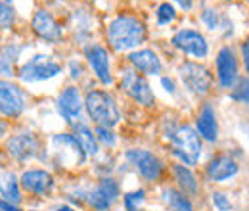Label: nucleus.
Masks as SVG:
<instances>
[{"label":"nucleus","mask_w":249,"mask_h":211,"mask_svg":"<svg viewBox=\"0 0 249 211\" xmlns=\"http://www.w3.org/2000/svg\"><path fill=\"white\" fill-rule=\"evenodd\" d=\"M146 40V25L130 14H119L107 25V42L115 52L138 48Z\"/></svg>","instance_id":"obj_1"},{"label":"nucleus","mask_w":249,"mask_h":211,"mask_svg":"<svg viewBox=\"0 0 249 211\" xmlns=\"http://www.w3.org/2000/svg\"><path fill=\"white\" fill-rule=\"evenodd\" d=\"M167 138L171 142L173 155L182 163V165H196L201 157V138L197 131H194L190 125H177L167 131Z\"/></svg>","instance_id":"obj_2"},{"label":"nucleus","mask_w":249,"mask_h":211,"mask_svg":"<svg viewBox=\"0 0 249 211\" xmlns=\"http://www.w3.org/2000/svg\"><path fill=\"white\" fill-rule=\"evenodd\" d=\"M85 110L89 114V117L96 123V127H107L113 129L119 119H121V112L119 106L115 102V98L106 91H90L85 96Z\"/></svg>","instance_id":"obj_3"},{"label":"nucleus","mask_w":249,"mask_h":211,"mask_svg":"<svg viewBox=\"0 0 249 211\" xmlns=\"http://www.w3.org/2000/svg\"><path fill=\"white\" fill-rule=\"evenodd\" d=\"M62 73V63L56 61L48 54H35L33 58L25 61L19 71L18 77L21 83L33 85V83H42V81H50L54 77H58Z\"/></svg>","instance_id":"obj_4"},{"label":"nucleus","mask_w":249,"mask_h":211,"mask_svg":"<svg viewBox=\"0 0 249 211\" xmlns=\"http://www.w3.org/2000/svg\"><path fill=\"white\" fill-rule=\"evenodd\" d=\"M25 110H27V92L8 79H0V117L16 119Z\"/></svg>","instance_id":"obj_5"},{"label":"nucleus","mask_w":249,"mask_h":211,"mask_svg":"<svg viewBox=\"0 0 249 211\" xmlns=\"http://www.w3.org/2000/svg\"><path fill=\"white\" fill-rule=\"evenodd\" d=\"M121 89H123L134 102H138L140 106H154L156 102V96L152 92L150 83L146 81V77L142 73H138L134 67H124L121 71Z\"/></svg>","instance_id":"obj_6"},{"label":"nucleus","mask_w":249,"mask_h":211,"mask_svg":"<svg viewBox=\"0 0 249 211\" xmlns=\"http://www.w3.org/2000/svg\"><path fill=\"white\" fill-rule=\"evenodd\" d=\"M52 144V150L56 153L58 161L63 165H69V167H79L85 163L87 159V153L83 150L81 142L75 138V134H69V133H58L52 136L50 140Z\"/></svg>","instance_id":"obj_7"},{"label":"nucleus","mask_w":249,"mask_h":211,"mask_svg":"<svg viewBox=\"0 0 249 211\" xmlns=\"http://www.w3.org/2000/svg\"><path fill=\"white\" fill-rule=\"evenodd\" d=\"M124 157H126V161L138 171V175H140L144 181L154 182L163 175V163H161V159L157 157L156 153H152L150 150H144V148H130V150H126Z\"/></svg>","instance_id":"obj_8"},{"label":"nucleus","mask_w":249,"mask_h":211,"mask_svg":"<svg viewBox=\"0 0 249 211\" xmlns=\"http://www.w3.org/2000/svg\"><path fill=\"white\" fill-rule=\"evenodd\" d=\"M119 184L113 179H102L92 190L79 192L81 200H85L89 206H92L96 211H107L119 198Z\"/></svg>","instance_id":"obj_9"},{"label":"nucleus","mask_w":249,"mask_h":211,"mask_svg":"<svg viewBox=\"0 0 249 211\" xmlns=\"http://www.w3.org/2000/svg\"><path fill=\"white\" fill-rule=\"evenodd\" d=\"M178 75H180L182 85L192 94H197V96H205L211 89V83H213L209 69L199 65V63H194V61H184L178 67Z\"/></svg>","instance_id":"obj_10"},{"label":"nucleus","mask_w":249,"mask_h":211,"mask_svg":"<svg viewBox=\"0 0 249 211\" xmlns=\"http://www.w3.org/2000/svg\"><path fill=\"white\" fill-rule=\"evenodd\" d=\"M6 150H8V153H10L14 159L25 163V161H29V159L38 155L40 140H38V136H36L35 133L23 131V133H18V134H14V136L8 138Z\"/></svg>","instance_id":"obj_11"},{"label":"nucleus","mask_w":249,"mask_h":211,"mask_svg":"<svg viewBox=\"0 0 249 211\" xmlns=\"http://www.w3.org/2000/svg\"><path fill=\"white\" fill-rule=\"evenodd\" d=\"M31 29L38 38H42L44 42H50V44H56L63 38V27L52 16V12H48L44 8H40L33 14Z\"/></svg>","instance_id":"obj_12"},{"label":"nucleus","mask_w":249,"mask_h":211,"mask_svg":"<svg viewBox=\"0 0 249 211\" xmlns=\"http://www.w3.org/2000/svg\"><path fill=\"white\" fill-rule=\"evenodd\" d=\"M56 108H58V114L63 117L65 123L69 125H77L83 119V100H81V92L77 87H65L60 94H58V100H56Z\"/></svg>","instance_id":"obj_13"},{"label":"nucleus","mask_w":249,"mask_h":211,"mask_svg":"<svg viewBox=\"0 0 249 211\" xmlns=\"http://www.w3.org/2000/svg\"><path fill=\"white\" fill-rule=\"evenodd\" d=\"M173 46L182 50L184 54H190L194 58H205L209 54V44L205 37L196 29H180L177 31L171 38Z\"/></svg>","instance_id":"obj_14"},{"label":"nucleus","mask_w":249,"mask_h":211,"mask_svg":"<svg viewBox=\"0 0 249 211\" xmlns=\"http://www.w3.org/2000/svg\"><path fill=\"white\" fill-rule=\"evenodd\" d=\"M217 79L224 91H230L238 83V60L230 46H222L217 54Z\"/></svg>","instance_id":"obj_15"},{"label":"nucleus","mask_w":249,"mask_h":211,"mask_svg":"<svg viewBox=\"0 0 249 211\" xmlns=\"http://www.w3.org/2000/svg\"><path fill=\"white\" fill-rule=\"evenodd\" d=\"M85 54H87L89 65L92 67L96 79L102 85H106V87L113 85V75H111V67H109V54H107V50L104 46H100V44H90V46H87Z\"/></svg>","instance_id":"obj_16"},{"label":"nucleus","mask_w":249,"mask_h":211,"mask_svg":"<svg viewBox=\"0 0 249 211\" xmlns=\"http://www.w3.org/2000/svg\"><path fill=\"white\" fill-rule=\"evenodd\" d=\"M19 184L35 196H46L54 186V179L46 169L31 167L23 171V175L19 177Z\"/></svg>","instance_id":"obj_17"},{"label":"nucleus","mask_w":249,"mask_h":211,"mask_svg":"<svg viewBox=\"0 0 249 211\" xmlns=\"http://www.w3.org/2000/svg\"><path fill=\"white\" fill-rule=\"evenodd\" d=\"M128 61L130 65L140 71L142 75H159L163 71V63L157 58V54L154 50L148 48H140V50H132L128 54Z\"/></svg>","instance_id":"obj_18"},{"label":"nucleus","mask_w":249,"mask_h":211,"mask_svg":"<svg viewBox=\"0 0 249 211\" xmlns=\"http://www.w3.org/2000/svg\"><path fill=\"white\" fill-rule=\"evenodd\" d=\"M196 127H197L199 138H203L207 142H217L218 140V121L217 114H215L211 104H203L201 106V110L197 114Z\"/></svg>","instance_id":"obj_19"},{"label":"nucleus","mask_w":249,"mask_h":211,"mask_svg":"<svg viewBox=\"0 0 249 211\" xmlns=\"http://www.w3.org/2000/svg\"><path fill=\"white\" fill-rule=\"evenodd\" d=\"M238 171H240V167H238V163L232 157L217 155L215 159L209 161L205 175H207V179L211 182H224L228 181V179H232V177H236Z\"/></svg>","instance_id":"obj_20"},{"label":"nucleus","mask_w":249,"mask_h":211,"mask_svg":"<svg viewBox=\"0 0 249 211\" xmlns=\"http://www.w3.org/2000/svg\"><path fill=\"white\" fill-rule=\"evenodd\" d=\"M0 200L8 204H21V190H19V179L16 173L6 171L0 175Z\"/></svg>","instance_id":"obj_21"},{"label":"nucleus","mask_w":249,"mask_h":211,"mask_svg":"<svg viewBox=\"0 0 249 211\" xmlns=\"http://www.w3.org/2000/svg\"><path fill=\"white\" fill-rule=\"evenodd\" d=\"M23 46L18 44V42H12V44H6L0 48V79H10L14 77V65L16 61L19 60V54H21Z\"/></svg>","instance_id":"obj_22"},{"label":"nucleus","mask_w":249,"mask_h":211,"mask_svg":"<svg viewBox=\"0 0 249 211\" xmlns=\"http://www.w3.org/2000/svg\"><path fill=\"white\" fill-rule=\"evenodd\" d=\"M73 127H75V138L81 142L85 153H87V155H98V152H100V142H98L96 134L92 133V129H90L89 125H85V123H77V125H73Z\"/></svg>","instance_id":"obj_23"},{"label":"nucleus","mask_w":249,"mask_h":211,"mask_svg":"<svg viewBox=\"0 0 249 211\" xmlns=\"http://www.w3.org/2000/svg\"><path fill=\"white\" fill-rule=\"evenodd\" d=\"M173 175H175V179L178 182V186L182 188L180 192H184L186 196H196V194H197V188H199V186H197V179H196V175L190 171V167L178 163V165L173 167Z\"/></svg>","instance_id":"obj_24"},{"label":"nucleus","mask_w":249,"mask_h":211,"mask_svg":"<svg viewBox=\"0 0 249 211\" xmlns=\"http://www.w3.org/2000/svg\"><path fill=\"white\" fill-rule=\"evenodd\" d=\"M163 202L169 208V211H194V206L188 200L186 194L171 186L163 190Z\"/></svg>","instance_id":"obj_25"},{"label":"nucleus","mask_w":249,"mask_h":211,"mask_svg":"<svg viewBox=\"0 0 249 211\" xmlns=\"http://www.w3.org/2000/svg\"><path fill=\"white\" fill-rule=\"evenodd\" d=\"M71 23L77 38H87L92 33V16L87 10H77L71 16Z\"/></svg>","instance_id":"obj_26"},{"label":"nucleus","mask_w":249,"mask_h":211,"mask_svg":"<svg viewBox=\"0 0 249 211\" xmlns=\"http://www.w3.org/2000/svg\"><path fill=\"white\" fill-rule=\"evenodd\" d=\"M201 21L205 23L207 29H211V31H218L220 27H230V29H232V23H230L224 16H220L218 10H213V8L203 10V14H201Z\"/></svg>","instance_id":"obj_27"},{"label":"nucleus","mask_w":249,"mask_h":211,"mask_svg":"<svg viewBox=\"0 0 249 211\" xmlns=\"http://www.w3.org/2000/svg\"><path fill=\"white\" fill-rule=\"evenodd\" d=\"M18 21V14H16V8L6 2V0H0V29L8 31L12 29Z\"/></svg>","instance_id":"obj_28"},{"label":"nucleus","mask_w":249,"mask_h":211,"mask_svg":"<svg viewBox=\"0 0 249 211\" xmlns=\"http://www.w3.org/2000/svg\"><path fill=\"white\" fill-rule=\"evenodd\" d=\"M177 18V10L171 2H163L157 6V12H156V19H157V25H169L173 23Z\"/></svg>","instance_id":"obj_29"},{"label":"nucleus","mask_w":249,"mask_h":211,"mask_svg":"<svg viewBox=\"0 0 249 211\" xmlns=\"http://www.w3.org/2000/svg\"><path fill=\"white\" fill-rule=\"evenodd\" d=\"M234 91L230 92V98L242 104H249V79H240L238 85L232 87Z\"/></svg>","instance_id":"obj_30"},{"label":"nucleus","mask_w":249,"mask_h":211,"mask_svg":"<svg viewBox=\"0 0 249 211\" xmlns=\"http://www.w3.org/2000/svg\"><path fill=\"white\" fill-rule=\"evenodd\" d=\"M144 190H134V192H128L123 196V202H124V208L126 211H138V206L144 202Z\"/></svg>","instance_id":"obj_31"},{"label":"nucleus","mask_w":249,"mask_h":211,"mask_svg":"<svg viewBox=\"0 0 249 211\" xmlns=\"http://www.w3.org/2000/svg\"><path fill=\"white\" fill-rule=\"evenodd\" d=\"M94 134H96V138H98V142L100 144H106V146H115V142H117V138H115V134H113V131L111 129H107V127H96V131H94Z\"/></svg>","instance_id":"obj_32"},{"label":"nucleus","mask_w":249,"mask_h":211,"mask_svg":"<svg viewBox=\"0 0 249 211\" xmlns=\"http://www.w3.org/2000/svg\"><path fill=\"white\" fill-rule=\"evenodd\" d=\"M213 204H215V208L218 211H230L232 210V204H230V200L222 194V192H213Z\"/></svg>","instance_id":"obj_33"},{"label":"nucleus","mask_w":249,"mask_h":211,"mask_svg":"<svg viewBox=\"0 0 249 211\" xmlns=\"http://www.w3.org/2000/svg\"><path fill=\"white\" fill-rule=\"evenodd\" d=\"M69 69H71V79H79L83 75V65L77 60L69 61Z\"/></svg>","instance_id":"obj_34"},{"label":"nucleus","mask_w":249,"mask_h":211,"mask_svg":"<svg viewBox=\"0 0 249 211\" xmlns=\"http://www.w3.org/2000/svg\"><path fill=\"white\" fill-rule=\"evenodd\" d=\"M242 58H244V63H246V69L249 73V42L242 44Z\"/></svg>","instance_id":"obj_35"},{"label":"nucleus","mask_w":249,"mask_h":211,"mask_svg":"<svg viewBox=\"0 0 249 211\" xmlns=\"http://www.w3.org/2000/svg\"><path fill=\"white\" fill-rule=\"evenodd\" d=\"M161 85L165 87V91L167 92H175V83H173V79H169V77H161Z\"/></svg>","instance_id":"obj_36"},{"label":"nucleus","mask_w":249,"mask_h":211,"mask_svg":"<svg viewBox=\"0 0 249 211\" xmlns=\"http://www.w3.org/2000/svg\"><path fill=\"white\" fill-rule=\"evenodd\" d=\"M0 211H21L16 204H8L4 200H0Z\"/></svg>","instance_id":"obj_37"},{"label":"nucleus","mask_w":249,"mask_h":211,"mask_svg":"<svg viewBox=\"0 0 249 211\" xmlns=\"http://www.w3.org/2000/svg\"><path fill=\"white\" fill-rule=\"evenodd\" d=\"M171 2L178 4V6L184 8V10H190V8H192V0H171Z\"/></svg>","instance_id":"obj_38"},{"label":"nucleus","mask_w":249,"mask_h":211,"mask_svg":"<svg viewBox=\"0 0 249 211\" xmlns=\"http://www.w3.org/2000/svg\"><path fill=\"white\" fill-rule=\"evenodd\" d=\"M8 134V123L0 117V138H4Z\"/></svg>","instance_id":"obj_39"},{"label":"nucleus","mask_w":249,"mask_h":211,"mask_svg":"<svg viewBox=\"0 0 249 211\" xmlns=\"http://www.w3.org/2000/svg\"><path fill=\"white\" fill-rule=\"evenodd\" d=\"M56 211H75L73 208H69V206H62V208H58Z\"/></svg>","instance_id":"obj_40"},{"label":"nucleus","mask_w":249,"mask_h":211,"mask_svg":"<svg viewBox=\"0 0 249 211\" xmlns=\"http://www.w3.org/2000/svg\"><path fill=\"white\" fill-rule=\"evenodd\" d=\"M6 2H14V0H6Z\"/></svg>","instance_id":"obj_41"},{"label":"nucleus","mask_w":249,"mask_h":211,"mask_svg":"<svg viewBox=\"0 0 249 211\" xmlns=\"http://www.w3.org/2000/svg\"><path fill=\"white\" fill-rule=\"evenodd\" d=\"M31 211H38V210H31Z\"/></svg>","instance_id":"obj_42"}]
</instances>
